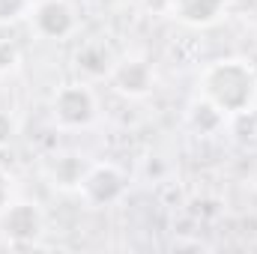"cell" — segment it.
<instances>
[{"label":"cell","instance_id":"6da1fadb","mask_svg":"<svg viewBox=\"0 0 257 254\" xmlns=\"http://www.w3.org/2000/svg\"><path fill=\"white\" fill-rule=\"evenodd\" d=\"M200 96L212 102L224 117L245 114L257 102V69L242 57H224L203 66L197 78Z\"/></svg>","mask_w":257,"mask_h":254},{"label":"cell","instance_id":"7a4b0ae2","mask_svg":"<svg viewBox=\"0 0 257 254\" xmlns=\"http://www.w3.org/2000/svg\"><path fill=\"white\" fill-rule=\"evenodd\" d=\"M99 114L96 93L87 84H63L51 96V117L60 129H87Z\"/></svg>","mask_w":257,"mask_h":254},{"label":"cell","instance_id":"3957f363","mask_svg":"<svg viewBox=\"0 0 257 254\" xmlns=\"http://www.w3.org/2000/svg\"><path fill=\"white\" fill-rule=\"evenodd\" d=\"M128 189V177L123 168H117L114 162H96L87 168L78 194L84 197L87 206H111L117 203Z\"/></svg>","mask_w":257,"mask_h":254},{"label":"cell","instance_id":"277c9868","mask_svg":"<svg viewBox=\"0 0 257 254\" xmlns=\"http://www.w3.org/2000/svg\"><path fill=\"white\" fill-rule=\"evenodd\" d=\"M30 27L39 39L60 42L78 30V12L69 0H36L30 6Z\"/></svg>","mask_w":257,"mask_h":254},{"label":"cell","instance_id":"5b68a950","mask_svg":"<svg viewBox=\"0 0 257 254\" xmlns=\"http://www.w3.org/2000/svg\"><path fill=\"white\" fill-rule=\"evenodd\" d=\"M0 230L18 248L33 245L39 239V233H42V212H39V206L27 203V200H18V203L12 200L0 212Z\"/></svg>","mask_w":257,"mask_h":254},{"label":"cell","instance_id":"8992f818","mask_svg":"<svg viewBox=\"0 0 257 254\" xmlns=\"http://www.w3.org/2000/svg\"><path fill=\"white\" fill-rule=\"evenodd\" d=\"M108 78H111L114 90L123 93V96H128V99L147 96V93L153 90V81H156L153 66L147 63L144 57H123V60H117Z\"/></svg>","mask_w":257,"mask_h":254},{"label":"cell","instance_id":"52a82bcc","mask_svg":"<svg viewBox=\"0 0 257 254\" xmlns=\"http://www.w3.org/2000/svg\"><path fill=\"white\" fill-rule=\"evenodd\" d=\"M227 9V0H171V15L189 27H209Z\"/></svg>","mask_w":257,"mask_h":254},{"label":"cell","instance_id":"ba28073f","mask_svg":"<svg viewBox=\"0 0 257 254\" xmlns=\"http://www.w3.org/2000/svg\"><path fill=\"white\" fill-rule=\"evenodd\" d=\"M87 168H90V165H87L81 156H75V153H63V156H54V159L48 162L45 174H48V183H51L54 189L78 191L81 189L84 174H87Z\"/></svg>","mask_w":257,"mask_h":254},{"label":"cell","instance_id":"9c48e42d","mask_svg":"<svg viewBox=\"0 0 257 254\" xmlns=\"http://www.w3.org/2000/svg\"><path fill=\"white\" fill-rule=\"evenodd\" d=\"M75 63L87 78H105V75H111L117 60H114V54H111V48L105 42H87L75 54Z\"/></svg>","mask_w":257,"mask_h":254},{"label":"cell","instance_id":"30bf717a","mask_svg":"<svg viewBox=\"0 0 257 254\" xmlns=\"http://www.w3.org/2000/svg\"><path fill=\"white\" fill-rule=\"evenodd\" d=\"M186 120H189V126H192L197 135H215L218 129L224 126V114H221L212 102H206L203 96H197L192 105H189Z\"/></svg>","mask_w":257,"mask_h":254},{"label":"cell","instance_id":"8fae6325","mask_svg":"<svg viewBox=\"0 0 257 254\" xmlns=\"http://www.w3.org/2000/svg\"><path fill=\"white\" fill-rule=\"evenodd\" d=\"M18 63H21V48L12 39H0V75L15 72Z\"/></svg>","mask_w":257,"mask_h":254},{"label":"cell","instance_id":"7c38bea8","mask_svg":"<svg viewBox=\"0 0 257 254\" xmlns=\"http://www.w3.org/2000/svg\"><path fill=\"white\" fill-rule=\"evenodd\" d=\"M33 6V0H0V24L18 21L21 15H27Z\"/></svg>","mask_w":257,"mask_h":254},{"label":"cell","instance_id":"4fadbf2b","mask_svg":"<svg viewBox=\"0 0 257 254\" xmlns=\"http://www.w3.org/2000/svg\"><path fill=\"white\" fill-rule=\"evenodd\" d=\"M12 138H15V123H12V117H9L6 111H0V150H3Z\"/></svg>","mask_w":257,"mask_h":254},{"label":"cell","instance_id":"5bb4252c","mask_svg":"<svg viewBox=\"0 0 257 254\" xmlns=\"http://www.w3.org/2000/svg\"><path fill=\"white\" fill-rule=\"evenodd\" d=\"M9 203H12V180H9V174L0 168V212H3Z\"/></svg>","mask_w":257,"mask_h":254}]
</instances>
